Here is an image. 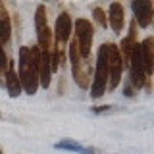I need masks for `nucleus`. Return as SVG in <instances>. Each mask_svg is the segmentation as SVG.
Returning a JSON list of instances; mask_svg holds the SVG:
<instances>
[{"mask_svg": "<svg viewBox=\"0 0 154 154\" xmlns=\"http://www.w3.org/2000/svg\"><path fill=\"white\" fill-rule=\"evenodd\" d=\"M52 83V66H50V50L41 54V62H38V87L48 89Z\"/></svg>", "mask_w": 154, "mask_h": 154, "instance_id": "9b49d317", "label": "nucleus"}, {"mask_svg": "<svg viewBox=\"0 0 154 154\" xmlns=\"http://www.w3.org/2000/svg\"><path fill=\"white\" fill-rule=\"evenodd\" d=\"M12 41V19L10 16L0 17V45H8Z\"/></svg>", "mask_w": 154, "mask_h": 154, "instance_id": "4468645a", "label": "nucleus"}, {"mask_svg": "<svg viewBox=\"0 0 154 154\" xmlns=\"http://www.w3.org/2000/svg\"><path fill=\"white\" fill-rule=\"evenodd\" d=\"M106 52H108V85H106V91H116L118 85L122 83L123 62H122V56H119L118 45L106 42Z\"/></svg>", "mask_w": 154, "mask_h": 154, "instance_id": "39448f33", "label": "nucleus"}, {"mask_svg": "<svg viewBox=\"0 0 154 154\" xmlns=\"http://www.w3.org/2000/svg\"><path fill=\"white\" fill-rule=\"evenodd\" d=\"M93 19L98 23V27H102V29L108 27V16H106V12H104L100 6L93 8Z\"/></svg>", "mask_w": 154, "mask_h": 154, "instance_id": "2eb2a0df", "label": "nucleus"}, {"mask_svg": "<svg viewBox=\"0 0 154 154\" xmlns=\"http://www.w3.org/2000/svg\"><path fill=\"white\" fill-rule=\"evenodd\" d=\"M71 73L73 81L79 89H89L91 79H93V60L91 58H79L75 64H71Z\"/></svg>", "mask_w": 154, "mask_h": 154, "instance_id": "423d86ee", "label": "nucleus"}, {"mask_svg": "<svg viewBox=\"0 0 154 154\" xmlns=\"http://www.w3.org/2000/svg\"><path fill=\"white\" fill-rule=\"evenodd\" d=\"M42 50L35 46H19L17 58V77L21 83V91L29 96L37 94L38 91V62Z\"/></svg>", "mask_w": 154, "mask_h": 154, "instance_id": "f257e3e1", "label": "nucleus"}, {"mask_svg": "<svg viewBox=\"0 0 154 154\" xmlns=\"http://www.w3.org/2000/svg\"><path fill=\"white\" fill-rule=\"evenodd\" d=\"M56 150H71V152H77V154H94V148L93 146H83L79 144L73 139H64V141H58L54 144Z\"/></svg>", "mask_w": 154, "mask_h": 154, "instance_id": "ddd939ff", "label": "nucleus"}, {"mask_svg": "<svg viewBox=\"0 0 154 154\" xmlns=\"http://www.w3.org/2000/svg\"><path fill=\"white\" fill-rule=\"evenodd\" d=\"M6 67H8V56L4 46L0 45V87H4V75H6Z\"/></svg>", "mask_w": 154, "mask_h": 154, "instance_id": "dca6fc26", "label": "nucleus"}, {"mask_svg": "<svg viewBox=\"0 0 154 154\" xmlns=\"http://www.w3.org/2000/svg\"><path fill=\"white\" fill-rule=\"evenodd\" d=\"M6 16H10V14H8L6 6H4V2H0V17H6Z\"/></svg>", "mask_w": 154, "mask_h": 154, "instance_id": "6ab92c4d", "label": "nucleus"}, {"mask_svg": "<svg viewBox=\"0 0 154 154\" xmlns=\"http://www.w3.org/2000/svg\"><path fill=\"white\" fill-rule=\"evenodd\" d=\"M106 16H108V25L112 27V31L119 35L125 27V8H123V4L112 2L108 6V14H106Z\"/></svg>", "mask_w": 154, "mask_h": 154, "instance_id": "9d476101", "label": "nucleus"}, {"mask_svg": "<svg viewBox=\"0 0 154 154\" xmlns=\"http://www.w3.org/2000/svg\"><path fill=\"white\" fill-rule=\"evenodd\" d=\"M4 87H6L10 98H17V96L23 93V91H21V83H19V77H17V71H16V62L10 60V58H8L6 75H4Z\"/></svg>", "mask_w": 154, "mask_h": 154, "instance_id": "1a4fd4ad", "label": "nucleus"}, {"mask_svg": "<svg viewBox=\"0 0 154 154\" xmlns=\"http://www.w3.org/2000/svg\"><path fill=\"white\" fill-rule=\"evenodd\" d=\"M106 85H108V52H106V42L98 48L96 52V62H94V73L91 79V98L98 100L106 93Z\"/></svg>", "mask_w": 154, "mask_h": 154, "instance_id": "f03ea898", "label": "nucleus"}, {"mask_svg": "<svg viewBox=\"0 0 154 154\" xmlns=\"http://www.w3.org/2000/svg\"><path fill=\"white\" fill-rule=\"evenodd\" d=\"M0 154H4V152H2V150H0Z\"/></svg>", "mask_w": 154, "mask_h": 154, "instance_id": "aec40b11", "label": "nucleus"}, {"mask_svg": "<svg viewBox=\"0 0 154 154\" xmlns=\"http://www.w3.org/2000/svg\"><path fill=\"white\" fill-rule=\"evenodd\" d=\"M141 56H143V64L144 69H146V75L152 77L154 73V38L146 37L141 42Z\"/></svg>", "mask_w": 154, "mask_h": 154, "instance_id": "f8f14e48", "label": "nucleus"}, {"mask_svg": "<svg viewBox=\"0 0 154 154\" xmlns=\"http://www.w3.org/2000/svg\"><path fill=\"white\" fill-rule=\"evenodd\" d=\"M35 31H37V46L42 52L50 50L54 37H52V29L48 25V17H46V6L38 4L35 10Z\"/></svg>", "mask_w": 154, "mask_h": 154, "instance_id": "20e7f679", "label": "nucleus"}, {"mask_svg": "<svg viewBox=\"0 0 154 154\" xmlns=\"http://www.w3.org/2000/svg\"><path fill=\"white\" fill-rule=\"evenodd\" d=\"M116 108V106H93V112L94 114H106V112H112V110Z\"/></svg>", "mask_w": 154, "mask_h": 154, "instance_id": "f3484780", "label": "nucleus"}, {"mask_svg": "<svg viewBox=\"0 0 154 154\" xmlns=\"http://www.w3.org/2000/svg\"><path fill=\"white\" fill-rule=\"evenodd\" d=\"M73 31H75L73 38L77 41L81 58H91V46H93V38H94L93 21H89L85 17H77L73 21Z\"/></svg>", "mask_w": 154, "mask_h": 154, "instance_id": "7ed1b4c3", "label": "nucleus"}, {"mask_svg": "<svg viewBox=\"0 0 154 154\" xmlns=\"http://www.w3.org/2000/svg\"><path fill=\"white\" fill-rule=\"evenodd\" d=\"M123 94L127 96V98H133V96H135V89L131 87V83H129V81H127V83H125V87H123Z\"/></svg>", "mask_w": 154, "mask_h": 154, "instance_id": "a211bd4d", "label": "nucleus"}, {"mask_svg": "<svg viewBox=\"0 0 154 154\" xmlns=\"http://www.w3.org/2000/svg\"><path fill=\"white\" fill-rule=\"evenodd\" d=\"M131 10H133V21L137 23L141 29H148L154 17V4L150 0H133L131 2Z\"/></svg>", "mask_w": 154, "mask_h": 154, "instance_id": "0eeeda50", "label": "nucleus"}, {"mask_svg": "<svg viewBox=\"0 0 154 154\" xmlns=\"http://www.w3.org/2000/svg\"><path fill=\"white\" fill-rule=\"evenodd\" d=\"M71 33H73V19L67 12H62L60 16L56 17V23H54V31H52V37H54L56 42H69L71 38Z\"/></svg>", "mask_w": 154, "mask_h": 154, "instance_id": "6e6552de", "label": "nucleus"}]
</instances>
